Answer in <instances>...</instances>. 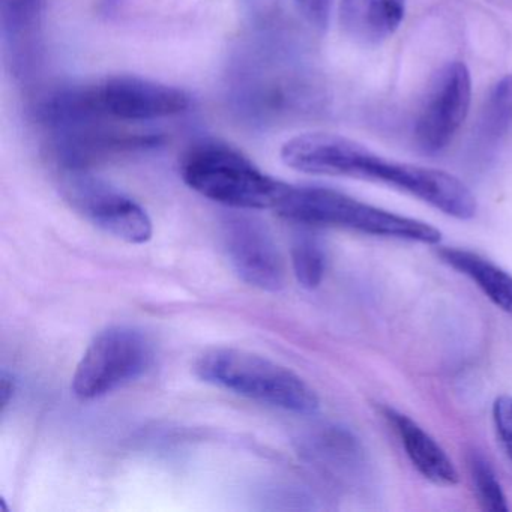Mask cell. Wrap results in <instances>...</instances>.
<instances>
[{
    "mask_svg": "<svg viewBox=\"0 0 512 512\" xmlns=\"http://www.w3.org/2000/svg\"><path fill=\"white\" fill-rule=\"evenodd\" d=\"M281 160L307 175L377 182L410 194L457 220H472L475 196L457 176L431 167L386 160L355 140L331 133H304L281 148Z\"/></svg>",
    "mask_w": 512,
    "mask_h": 512,
    "instance_id": "6da1fadb",
    "label": "cell"
},
{
    "mask_svg": "<svg viewBox=\"0 0 512 512\" xmlns=\"http://www.w3.org/2000/svg\"><path fill=\"white\" fill-rule=\"evenodd\" d=\"M274 211L304 227H337L425 245L442 241V232L430 223L376 208L332 188L287 184Z\"/></svg>",
    "mask_w": 512,
    "mask_h": 512,
    "instance_id": "7a4b0ae2",
    "label": "cell"
},
{
    "mask_svg": "<svg viewBox=\"0 0 512 512\" xmlns=\"http://www.w3.org/2000/svg\"><path fill=\"white\" fill-rule=\"evenodd\" d=\"M194 371L209 385L275 409L311 415L320 407L316 391L301 376L247 350L233 347L208 350L199 356Z\"/></svg>",
    "mask_w": 512,
    "mask_h": 512,
    "instance_id": "3957f363",
    "label": "cell"
},
{
    "mask_svg": "<svg viewBox=\"0 0 512 512\" xmlns=\"http://www.w3.org/2000/svg\"><path fill=\"white\" fill-rule=\"evenodd\" d=\"M181 176L200 196L241 211H274L287 185L266 175L232 146L214 140L188 149Z\"/></svg>",
    "mask_w": 512,
    "mask_h": 512,
    "instance_id": "277c9868",
    "label": "cell"
},
{
    "mask_svg": "<svg viewBox=\"0 0 512 512\" xmlns=\"http://www.w3.org/2000/svg\"><path fill=\"white\" fill-rule=\"evenodd\" d=\"M154 356L148 335L131 326H112L100 332L83 353L71 389L82 401L106 397L145 376Z\"/></svg>",
    "mask_w": 512,
    "mask_h": 512,
    "instance_id": "5b68a950",
    "label": "cell"
},
{
    "mask_svg": "<svg viewBox=\"0 0 512 512\" xmlns=\"http://www.w3.org/2000/svg\"><path fill=\"white\" fill-rule=\"evenodd\" d=\"M61 191L71 208L103 232L128 244H146L154 227L148 212L118 188L83 169H64Z\"/></svg>",
    "mask_w": 512,
    "mask_h": 512,
    "instance_id": "8992f818",
    "label": "cell"
},
{
    "mask_svg": "<svg viewBox=\"0 0 512 512\" xmlns=\"http://www.w3.org/2000/svg\"><path fill=\"white\" fill-rule=\"evenodd\" d=\"M472 77L460 61L449 62L431 82L415 122V143L424 154L448 148L469 115Z\"/></svg>",
    "mask_w": 512,
    "mask_h": 512,
    "instance_id": "52a82bcc",
    "label": "cell"
},
{
    "mask_svg": "<svg viewBox=\"0 0 512 512\" xmlns=\"http://www.w3.org/2000/svg\"><path fill=\"white\" fill-rule=\"evenodd\" d=\"M223 242L233 271L248 286L277 292L284 284V263L268 227L250 215H230Z\"/></svg>",
    "mask_w": 512,
    "mask_h": 512,
    "instance_id": "ba28073f",
    "label": "cell"
},
{
    "mask_svg": "<svg viewBox=\"0 0 512 512\" xmlns=\"http://www.w3.org/2000/svg\"><path fill=\"white\" fill-rule=\"evenodd\" d=\"M104 115L118 122H152L187 112L190 95L175 86L136 76L110 77L95 85Z\"/></svg>",
    "mask_w": 512,
    "mask_h": 512,
    "instance_id": "9c48e42d",
    "label": "cell"
},
{
    "mask_svg": "<svg viewBox=\"0 0 512 512\" xmlns=\"http://www.w3.org/2000/svg\"><path fill=\"white\" fill-rule=\"evenodd\" d=\"M383 415L400 437L410 463L428 481L436 485H455L458 472L445 449L418 422L392 407H383Z\"/></svg>",
    "mask_w": 512,
    "mask_h": 512,
    "instance_id": "30bf717a",
    "label": "cell"
},
{
    "mask_svg": "<svg viewBox=\"0 0 512 512\" xmlns=\"http://www.w3.org/2000/svg\"><path fill=\"white\" fill-rule=\"evenodd\" d=\"M407 0H341L344 32L365 46L385 43L400 29Z\"/></svg>",
    "mask_w": 512,
    "mask_h": 512,
    "instance_id": "8fae6325",
    "label": "cell"
},
{
    "mask_svg": "<svg viewBox=\"0 0 512 512\" xmlns=\"http://www.w3.org/2000/svg\"><path fill=\"white\" fill-rule=\"evenodd\" d=\"M437 256L449 268L472 280L496 307L512 316V275L491 260L469 250L437 248Z\"/></svg>",
    "mask_w": 512,
    "mask_h": 512,
    "instance_id": "7c38bea8",
    "label": "cell"
},
{
    "mask_svg": "<svg viewBox=\"0 0 512 512\" xmlns=\"http://www.w3.org/2000/svg\"><path fill=\"white\" fill-rule=\"evenodd\" d=\"M512 127V74L502 77L491 89L479 118V140L496 143Z\"/></svg>",
    "mask_w": 512,
    "mask_h": 512,
    "instance_id": "4fadbf2b",
    "label": "cell"
},
{
    "mask_svg": "<svg viewBox=\"0 0 512 512\" xmlns=\"http://www.w3.org/2000/svg\"><path fill=\"white\" fill-rule=\"evenodd\" d=\"M290 253L298 283L304 289H317L326 272V253L322 241L310 230H301L293 238Z\"/></svg>",
    "mask_w": 512,
    "mask_h": 512,
    "instance_id": "5bb4252c",
    "label": "cell"
},
{
    "mask_svg": "<svg viewBox=\"0 0 512 512\" xmlns=\"http://www.w3.org/2000/svg\"><path fill=\"white\" fill-rule=\"evenodd\" d=\"M467 463H469L470 478L475 488L476 499L481 508L488 512H508V499L490 461L481 452L472 451L467 458Z\"/></svg>",
    "mask_w": 512,
    "mask_h": 512,
    "instance_id": "9a60e30c",
    "label": "cell"
},
{
    "mask_svg": "<svg viewBox=\"0 0 512 512\" xmlns=\"http://www.w3.org/2000/svg\"><path fill=\"white\" fill-rule=\"evenodd\" d=\"M493 422L503 451L512 461V395H499L494 400Z\"/></svg>",
    "mask_w": 512,
    "mask_h": 512,
    "instance_id": "2e32d148",
    "label": "cell"
},
{
    "mask_svg": "<svg viewBox=\"0 0 512 512\" xmlns=\"http://www.w3.org/2000/svg\"><path fill=\"white\" fill-rule=\"evenodd\" d=\"M302 16L317 29H326L331 19L334 0H293Z\"/></svg>",
    "mask_w": 512,
    "mask_h": 512,
    "instance_id": "e0dca14e",
    "label": "cell"
},
{
    "mask_svg": "<svg viewBox=\"0 0 512 512\" xmlns=\"http://www.w3.org/2000/svg\"><path fill=\"white\" fill-rule=\"evenodd\" d=\"M14 394H16V380L13 374L8 371H2L0 374V403H2V413H5L7 407L13 401Z\"/></svg>",
    "mask_w": 512,
    "mask_h": 512,
    "instance_id": "ac0fdd59",
    "label": "cell"
}]
</instances>
